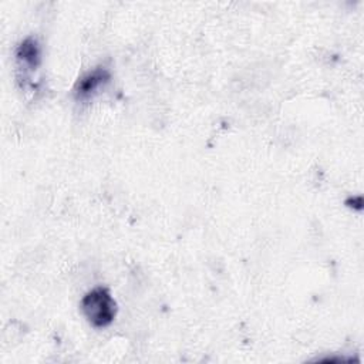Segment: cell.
I'll return each mask as SVG.
<instances>
[{
  "mask_svg": "<svg viewBox=\"0 0 364 364\" xmlns=\"http://www.w3.org/2000/svg\"><path fill=\"white\" fill-rule=\"evenodd\" d=\"M38 56H40L38 48L33 38H29L26 42H23L17 50V57L30 66L38 64Z\"/></svg>",
  "mask_w": 364,
  "mask_h": 364,
  "instance_id": "3",
  "label": "cell"
},
{
  "mask_svg": "<svg viewBox=\"0 0 364 364\" xmlns=\"http://www.w3.org/2000/svg\"><path fill=\"white\" fill-rule=\"evenodd\" d=\"M108 80H110V74L105 68H96L94 71L89 73L78 82L75 89L77 97L82 100L89 99L93 93H96V90L100 89L101 85L108 82Z\"/></svg>",
  "mask_w": 364,
  "mask_h": 364,
  "instance_id": "2",
  "label": "cell"
},
{
  "mask_svg": "<svg viewBox=\"0 0 364 364\" xmlns=\"http://www.w3.org/2000/svg\"><path fill=\"white\" fill-rule=\"evenodd\" d=\"M82 310L94 328H105L117 314V305L105 288H96L82 300Z\"/></svg>",
  "mask_w": 364,
  "mask_h": 364,
  "instance_id": "1",
  "label": "cell"
}]
</instances>
